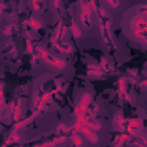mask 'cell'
<instances>
[{
	"instance_id": "obj_1",
	"label": "cell",
	"mask_w": 147,
	"mask_h": 147,
	"mask_svg": "<svg viewBox=\"0 0 147 147\" xmlns=\"http://www.w3.org/2000/svg\"><path fill=\"white\" fill-rule=\"evenodd\" d=\"M94 2H84L82 5V14H80V22L85 28H88L91 25V15L92 9H94Z\"/></svg>"
},
{
	"instance_id": "obj_2",
	"label": "cell",
	"mask_w": 147,
	"mask_h": 147,
	"mask_svg": "<svg viewBox=\"0 0 147 147\" xmlns=\"http://www.w3.org/2000/svg\"><path fill=\"white\" fill-rule=\"evenodd\" d=\"M72 130L76 131V132H82V133L85 136V138H87V139H88L91 142H93V144H95V142L99 141V138H98V136L94 133V131L87 129V127L84 126L82 123H77V122H76V124L72 126Z\"/></svg>"
},
{
	"instance_id": "obj_3",
	"label": "cell",
	"mask_w": 147,
	"mask_h": 147,
	"mask_svg": "<svg viewBox=\"0 0 147 147\" xmlns=\"http://www.w3.org/2000/svg\"><path fill=\"white\" fill-rule=\"evenodd\" d=\"M91 101H92L91 94L90 93H84L82 99H80V103L78 105V107H79V109L83 114H85L87 111V108H88V105L91 103Z\"/></svg>"
},
{
	"instance_id": "obj_4",
	"label": "cell",
	"mask_w": 147,
	"mask_h": 147,
	"mask_svg": "<svg viewBox=\"0 0 147 147\" xmlns=\"http://www.w3.org/2000/svg\"><path fill=\"white\" fill-rule=\"evenodd\" d=\"M39 113H40L39 110H34L30 117H28V118H25V119H23V121H18V122L14 125V131H16V132H17V130H18V129H21V127L25 126L26 124H29L31 121H33V118H36V117L39 115Z\"/></svg>"
},
{
	"instance_id": "obj_5",
	"label": "cell",
	"mask_w": 147,
	"mask_h": 147,
	"mask_svg": "<svg viewBox=\"0 0 147 147\" xmlns=\"http://www.w3.org/2000/svg\"><path fill=\"white\" fill-rule=\"evenodd\" d=\"M126 127H130V129H136V130H139L141 131L142 127H144V123H142V119L140 118H130V119H126Z\"/></svg>"
},
{
	"instance_id": "obj_6",
	"label": "cell",
	"mask_w": 147,
	"mask_h": 147,
	"mask_svg": "<svg viewBox=\"0 0 147 147\" xmlns=\"http://www.w3.org/2000/svg\"><path fill=\"white\" fill-rule=\"evenodd\" d=\"M48 64L52 65V67H54V68H56V69H63V68H65V64L67 63H65L64 60L59 59V57H55V59H52Z\"/></svg>"
},
{
	"instance_id": "obj_7",
	"label": "cell",
	"mask_w": 147,
	"mask_h": 147,
	"mask_svg": "<svg viewBox=\"0 0 147 147\" xmlns=\"http://www.w3.org/2000/svg\"><path fill=\"white\" fill-rule=\"evenodd\" d=\"M87 74L90 75V76H102L103 75V70L100 68V65L98 67V65H88V71H87Z\"/></svg>"
},
{
	"instance_id": "obj_8",
	"label": "cell",
	"mask_w": 147,
	"mask_h": 147,
	"mask_svg": "<svg viewBox=\"0 0 147 147\" xmlns=\"http://www.w3.org/2000/svg\"><path fill=\"white\" fill-rule=\"evenodd\" d=\"M130 138H131V136H129V133H123L121 136H117L114 140L115 147H121L123 145V142L126 141V140H130Z\"/></svg>"
},
{
	"instance_id": "obj_9",
	"label": "cell",
	"mask_w": 147,
	"mask_h": 147,
	"mask_svg": "<svg viewBox=\"0 0 147 147\" xmlns=\"http://www.w3.org/2000/svg\"><path fill=\"white\" fill-rule=\"evenodd\" d=\"M70 139H71V141H72V144H74L75 147H80L83 145V138L78 133H76V131L72 132Z\"/></svg>"
},
{
	"instance_id": "obj_10",
	"label": "cell",
	"mask_w": 147,
	"mask_h": 147,
	"mask_svg": "<svg viewBox=\"0 0 147 147\" xmlns=\"http://www.w3.org/2000/svg\"><path fill=\"white\" fill-rule=\"evenodd\" d=\"M24 24H28L30 28H32V29H34V30H39V29L42 26V24H41L40 22H38L37 20H34L33 17H31V18L28 20V21H25Z\"/></svg>"
},
{
	"instance_id": "obj_11",
	"label": "cell",
	"mask_w": 147,
	"mask_h": 147,
	"mask_svg": "<svg viewBox=\"0 0 147 147\" xmlns=\"http://www.w3.org/2000/svg\"><path fill=\"white\" fill-rule=\"evenodd\" d=\"M70 29H71V32H72V34H74V37H76V38H79L80 36H82V30L77 26V24L75 23V22H72L71 23V25H70Z\"/></svg>"
},
{
	"instance_id": "obj_12",
	"label": "cell",
	"mask_w": 147,
	"mask_h": 147,
	"mask_svg": "<svg viewBox=\"0 0 147 147\" xmlns=\"http://www.w3.org/2000/svg\"><path fill=\"white\" fill-rule=\"evenodd\" d=\"M20 140V134L16 132V131H13L11 133H10V136L8 137V139H7V144H11V142H16V141H18Z\"/></svg>"
},
{
	"instance_id": "obj_13",
	"label": "cell",
	"mask_w": 147,
	"mask_h": 147,
	"mask_svg": "<svg viewBox=\"0 0 147 147\" xmlns=\"http://www.w3.org/2000/svg\"><path fill=\"white\" fill-rule=\"evenodd\" d=\"M125 79L124 78H121L119 80H118V91H119V93L121 94H123V95H125L126 94V91H125Z\"/></svg>"
},
{
	"instance_id": "obj_14",
	"label": "cell",
	"mask_w": 147,
	"mask_h": 147,
	"mask_svg": "<svg viewBox=\"0 0 147 147\" xmlns=\"http://www.w3.org/2000/svg\"><path fill=\"white\" fill-rule=\"evenodd\" d=\"M13 113H14V119L16 122H18V118H20V115H21V102L20 101L17 102V105H16V107H15Z\"/></svg>"
},
{
	"instance_id": "obj_15",
	"label": "cell",
	"mask_w": 147,
	"mask_h": 147,
	"mask_svg": "<svg viewBox=\"0 0 147 147\" xmlns=\"http://www.w3.org/2000/svg\"><path fill=\"white\" fill-rule=\"evenodd\" d=\"M100 68L101 69H103V70H106V71H108V70H110L111 69V65H110V63L106 60V59H101V63H100Z\"/></svg>"
},
{
	"instance_id": "obj_16",
	"label": "cell",
	"mask_w": 147,
	"mask_h": 147,
	"mask_svg": "<svg viewBox=\"0 0 147 147\" xmlns=\"http://www.w3.org/2000/svg\"><path fill=\"white\" fill-rule=\"evenodd\" d=\"M56 145V142L54 140L52 141H48V142H45V144H41V145H38V146H34V147H54Z\"/></svg>"
},
{
	"instance_id": "obj_17",
	"label": "cell",
	"mask_w": 147,
	"mask_h": 147,
	"mask_svg": "<svg viewBox=\"0 0 147 147\" xmlns=\"http://www.w3.org/2000/svg\"><path fill=\"white\" fill-rule=\"evenodd\" d=\"M26 51H28V53L29 54H31L32 52H33V48H32V45H31V41L28 39L26 40Z\"/></svg>"
},
{
	"instance_id": "obj_18",
	"label": "cell",
	"mask_w": 147,
	"mask_h": 147,
	"mask_svg": "<svg viewBox=\"0 0 147 147\" xmlns=\"http://www.w3.org/2000/svg\"><path fill=\"white\" fill-rule=\"evenodd\" d=\"M107 3H109V5H111L113 7H116V6L118 5V2H113V1H108Z\"/></svg>"
},
{
	"instance_id": "obj_19",
	"label": "cell",
	"mask_w": 147,
	"mask_h": 147,
	"mask_svg": "<svg viewBox=\"0 0 147 147\" xmlns=\"http://www.w3.org/2000/svg\"><path fill=\"white\" fill-rule=\"evenodd\" d=\"M124 98H125V100H126V101H131V96H130V95H129L127 93H126V94L124 95Z\"/></svg>"
},
{
	"instance_id": "obj_20",
	"label": "cell",
	"mask_w": 147,
	"mask_h": 147,
	"mask_svg": "<svg viewBox=\"0 0 147 147\" xmlns=\"http://www.w3.org/2000/svg\"><path fill=\"white\" fill-rule=\"evenodd\" d=\"M32 5L34 6V10H38V9H39V6H38V3H36V2H32Z\"/></svg>"
}]
</instances>
